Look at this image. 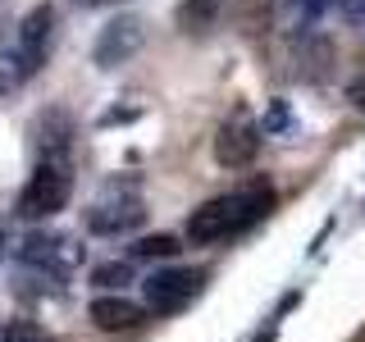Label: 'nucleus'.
<instances>
[{"label": "nucleus", "instance_id": "f257e3e1", "mask_svg": "<svg viewBox=\"0 0 365 342\" xmlns=\"http://www.w3.org/2000/svg\"><path fill=\"white\" fill-rule=\"evenodd\" d=\"M269 205H274L269 182H251V187L224 192V197L205 201V205H197V210L187 214V237L201 242V247L224 242V237H237V233H247L251 224L265 219Z\"/></svg>", "mask_w": 365, "mask_h": 342}, {"label": "nucleus", "instance_id": "f03ea898", "mask_svg": "<svg viewBox=\"0 0 365 342\" xmlns=\"http://www.w3.org/2000/svg\"><path fill=\"white\" fill-rule=\"evenodd\" d=\"M68 192H73V160H37L14 210L19 219H51L68 205Z\"/></svg>", "mask_w": 365, "mask_h": 342}, {"label": "nucleus", "instance_id": "7ed1b4c3", "mask_svg": "<svg viewBox=\"0 0 365 342\" xmlns=\"http://www.w3.org/2000/svg\"><path fill=\"white\" fill-rule=\"evenodd\" d=\"M19 260L28 269L46 274V279H68L73 269H83L87 247L78 242L73 233H51V228H37L19 242Z\"/></svg>", "mask_w": 365, "mask_h": 342}, {"label": "nucleus", "instance_id": "20e7f679", "mask_svg": "<svg viewBox=\"0 0 365 342\" xmlns=\"http://www.w3.org/2000/svg\"><path fill=\"white\" fill-rule=\"evenodd\" d=\"M205 269H192V265H169V269H155L142 279V306L155 315H178L187 311L192 301L205 292Z\"/></svg>", "mask_w": 365, "mask_h": 342}, {"label": "nucleus", "instance_id": "39448f33", "mask_svg": "<svg viewBox=\"0 0 365 342\" xmlns=\"http://www.w3.org/2000/svg\"><path fill=\"white\" fill-rule=\"evenodd\" d=\"M142 219H146V205L133 182H110L87 205V233H96V237H123L133 228H142Z\"/></svg>", "mask_w": 365, "mask_h": 342}, {"label": "nucleus", "instance_id": "423d86ee", "mask_svg": "<svg viewBox=\"0 0 365 342\" xmlns=\"http://www.w3.org/2000/svg\"><path fill=\"white\" fill-rule=\"evenodd\" d=\"M142 41H146L142 19H133V14L110 19L106 28L96 32V41H91V60H96V68H119L142 51Z\"/></svg>", "mask_w": 365, "mask_h": 342}, {"label": "nucleus", "instance_id": "0eeeda50", "mask_svg": "<svg viewBox=\"0 0 365 342\" xmlns=\"http://www.w3.org/2000/svg\"><path fill=\"white\" fill-rule=\"evenodd\" d=\"M14 46H19V55H23L32 68H41L46 55H51V46H55V5H32L28 14L19 19Z\"/></svg>", "mask_w": 365, "mask_h": 342}, {"label": "nucleus", "instance_id": "6e6552de", "mask_svg": "<svg viewBox=\"0 0 365 342\" xmlns=\"http://www.w3.org/2000/svg\"><path fill=\"white\" fill-rule=\"evenodd\" d=\"M256 151H260V128L251 119H233L215 133V160L224 169H247L256 160Z\"/></svg>", "mask_w": 365, "mask_h": 342}, {"label": "nucleus", "instance_id": "1a4fd4ad", "mask_svg": "<svg viewBox=\"0 0 365 342\" xmlns=\"http://www.w3.org/2000/svg\"><path fill=\"white\" fill-rule=\"evenodd\" d=\"M87 319L101 328V333H128V328H137L146 319V306H137V301H128V296H119V292H101L96 301L87 306Z\"/></svg>", "mask_w": 365, "mask_h": 342}, {"label": "nucleus", "instance_id": "9d476101", "mask_svg": "<svg viewBox=\"0 0 365 342\" xmlns=\"http://www.w3.org/2000/svg\"><path fill=\"white\" fill-rule=\"evenodd\" d=\"M32 137H37V160H73V123L64 110H46L32 123Z\"/></svg>", "mask_w": 365, "mask_h": 342}, {"label": "nucleus", "instance_id": "9b49d317", "mask_svg": "<svg viewBox=\"0 0 365 342\" xmlns=\"http://www.w3.org/2000/svg\"><path fill=\"white\" fill-rule=\"evenodd\" d=\"M220 9H224V0H178L174 23L182 32H210L215 19H220Z\"/></svg>", "mask_w": 365, "mask_h": 342}, {"label": "nucleus", "instance_id": "f8f14e48", "mask_svg": "<svg viewBox=\"0 0 365 342\" xmlns=\"http://www.w3.org/2000/svg\"><path fill=\"white\" fill-rule=\"evenodd\" d=\"M32 73H37V68L19 55V46H5V51H0V91H19Z\"/></svg>", "mask_w": 365, "mask_h": 342}, {"label": "nucleus", "instance_id": "ddd939ff", "mask_svg": "<svg viewBox=\"0 0 365 342\" xmlns=\"http://www.w3.org/2000/svg\"><path fill=\"white\" fill-rule=\"evenodd\" d=\"M91 283L101 292H119L123 283H133V260H106V265L91 269Z\"/></svg>", "mask_w": 365, "mask_h": 342}, {"label": "nucleus", "instance_id": "4468645a", "mask_svg": "<svg viewBox=\"0 0 365 342\" xmlns=\"http://www.w3.org/2000/svg\"><path fill=\"white\" fill-rule=\"evenodd\" d=\"M178 251V237L174 233H151V237H137L133 242V260H165Z\"/></svg>", "mask_w": 365, "mask_h": 342}, {"label": "nucleus", "instance_id": "2eb2a0df", "mask_svg": "<svg viewBox=\"0 0 365 342\" xmlns=\"http://www.w3.org/2000/svg\"><path fill=\"white\" fill-rule=\"evenodd\" d=\"M0 342H51V333L32 319H14V324H0Z\"/></svg>", "mask_w": 365, "mask_h": 342}, {"label": "nucleus", "instance_id": "dca6fc26", "mask_svg": "<svg viewBox=\"0 0 365 342\" xmlns=\"http://www.w3.org/2000/svg\"><path fill=\"white\" fill-rule=\"evenodd\" d=\"M334 5H342V0H292V9H297V14H306V19H319V14H329Z\"/></svg>", "mask_w": 365, "mask_h": 342}, {"label": "nucleus", "instance_id": "f3484780", "mask_svg": "<svg viewBox=\"0 0 365 342\" xmlns=\"http://www.w3.org/2000/svg\"><path fill=\"white\" fill-rule=\"evenodd\" d=\"M347 100H351L356 110H365V68H361V73L347 83Z\"/></svg>", "mask_w": 365, "mask_h": 342}, {"label": "nucleus", "instance_id": "a211bd4d", "mask_svg": "<svg viewBox=\"0 0 365 342\" xmlns=\"http://www.w3.org/2000/svg\"><path fill=\"white\" fill-rule=\"evenodd\" d=\"M283 123H288V110L274 105V110H269V119H265V128H283Z\"/></svg>", "mask_w": 365, "mask_h": 342}, {"label": "nucleus", "instance_id": "6ab92c4d", "mask_svg": "<svg viewBox=\"0 0 365 342\" xmlns=\"http://www.w3.org/2000/svg\"><path fill=\"white\" fill-rule=\"evenodd\" d=\"M347 9H351V19H361V14H365V0H351Z\"/></svg>", "mask_w": 365, "mask_h": 342}, {"label": "nucleus", "instance_id": "aec40b11", "mask_svg": "<svg viewBox=\"0 0 365 342\" xmlns=\"http://www.w3.org/2000/svg\"><path fill=\"white\" fill-rule=\"evenodd\" d=\"M256 342H274V328H265V333H260V338H256Z\"/></svg>", "mask_w": 365, "mask_h": 342}, {"label": "nucleus", "instance_id": "412c9836", "mask_svg": "<svg viewBox=\"0 0 365 342\" xmlns=\"http://www.w3.org/2000/svg\"><path fill=\"white\" fill-rule=\"evenodd\" d=\"M0 251H5V224H0Z\"/></svg>", "mask_w": 365, "mask_h": 342}, {"label": "nucleus", "instance_id": "4be33fe9", "mask_svg": "<svg viewBox=\"0 0 365 342\" xmlns=\"http://www.w3.org/2000/svg\"><path fill=\"white\" fill-rule=\"evenodd\" d=\"M91 5H110V0H91Z\"/></svg>", "mask_w": 365, "mask_h": 342}]
</instances>
